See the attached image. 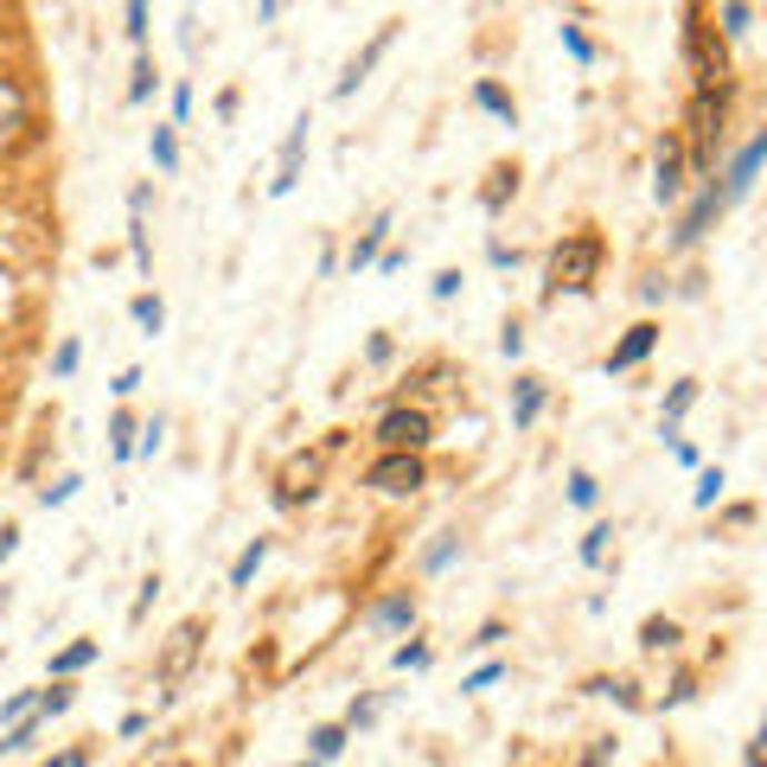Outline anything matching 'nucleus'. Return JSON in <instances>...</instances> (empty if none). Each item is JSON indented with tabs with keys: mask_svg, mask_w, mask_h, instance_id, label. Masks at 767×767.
Returning <instances> with one entry per match:
<instances>
[{
	"mask_svg": "<svg viewBox=\"0 0 767 767\" xmlns=\"http://www.w3.org/2000/svg\"><path fill=\"white\" fill-rule=\"evenodd\" d=\"M460 295V269H441V276H435V301H455Z\"/></svg>",
	"mask_w": 767,
	"mask_h": 767,
	"instance_id": "obj_42",
	"label": "nucleus"
},
{
	"mask_svg": "<svg viewBox=\"0 0 767 767\" xmlns=\"http://www.w3.org/2000/svg\"><path fill=\"white\" fill-rule=\"evenodd\" d=\"M544 378H511V429H531L537 416H544Z\"/></svg>",
	"mask_w": 767,
	"mask_h": 767,
	"instance_id": "obj_11",
	"label": "nucleus"
},
{
	"mask_svg": "<svg viewBox=\"0 0 767 767\" xmlns=\"http://www.w3.org/2000/svg\"><path fill=\"white\" fill-rule=\"evenodd\" d=\"M474 102H480L486 116H499V122H518V102L506 97V90H499V83H492V77H480V83H474Z\"/></svg>",
	"mask_w": 767,
	"mask_h": 767,
	"instance_id": "obj_15",
	"label": "nucleus"
},
{
	"mask_svg": "<svg viewBox=\"0 0 767 767\" xmlns=\"http://www.w3.org/2000/svg\"><path fill=\"white\" fill-rule=\"evenodd\" d=\"M307 741H313V748H307V761H320V767H327L332 755L346 748V723H320V729H313Z\"/></svg>",
	"mask_w": 767,
	"mask_h": 767,
	"instance_id": "obj_18",
	"label": "nucleus"
},
{
	"mask_svg": "<svg viewBox=\"0 0 767 767\" xmlns=\"http://www.w3.org/2000/svg\"><path fill=\"white\" fill-rule=\"evenodd\" d=\"M192 116V83H173V122H186Z\"/></svg>",
	"mask_w": 767,
	"mask_h": 767,
	"instance_id": "obj_47",
	"label": "nucleus"
},
{
	"mask_svg": "<svg viewBox=\"0 0 767 767\" xmlns=\"http://www.w3.org/2000/svg\"><path fill=\"white\" fill-rule=\"evenodd\" d=\"M653 346H659V327H653V320L627 327V339H620V346L608 352V378H614V371H634V365H639L646 352H653Z\"/></svg>",
	"mask_w": 767,
	"mask_h": 767,
	"instance_id": "obj_9",
	"label": "nucleus"
},
{
	"mask_svg": "<svg viewBox=\"0 0 767 767\" xmlns=\"http://www.w3.org/2000/svg\"><path fill=\"white\" fill-rule=\"evenodd\" d=\"M723 486H729V474H723V467H704V474H697V492H690V506H697V511L716 506V499H723Z\"/></svg>",
	"mask_w": 767,
	"mask_h": 767,
	"instance_id": "obj_24",
	"label": "nucleus"
},
{
	"mask_svg": "<svg viewBox=\"0 0 767 767\" xmlns=\"http://www.w3.org/2000/svg\"><path fill=\"white\" fill-rule=\"evenodd\" d=\"M160 435H167V416H153L148 429H141V441H135V455H160Z\"/></svg>",
	"mask_w": 767,
	"mask_h": 767,
	"instance_id": "obj_40",
	"label": "nucleus"
},
{
	"mask_svg": "<svg viewBox=\"0 0 767 767\" xmlns=\"http://www.w3.org/2000/svg\"><path fill=\"white\" fill-rule=\"evenodd\" d=\"M384 230H390V211H384L378 225H371V230H365V237L352 243V256H346V269H352V276H358V269H371V262L384 256Z\"/></svg>",
	"mask_w": 767,
	"mask_h": 767,
	"instance_id": "obj_14",
	"label": "nucleus"
},
{
	"mask_svg": "<svg viewBox=\"0 0 767 767\" xmlns=\"http://www.w3.org/2000/svg\"><path fill=\"white\" fill-rule=\"evenodd\" d=\"M77 358H83V346H77V339H64V346L51 352V378H71V371H77Z\"/></svg>",
	"mask_w": 767,
	"mask_h": 767,
	"instance_id": "obj_35",
	"label": "nucleus"
},
{
	"mask_svg": "<svg viewBox=\"0 0 767 767\" xmlns=\"http://www.w3.org/2000/svg\"><path fill=\"white\" fill-rule=\"evenodd\" d=\"M148 153H153V167H160V173H173V167H179V141H173V128H153V135H148Z\"/></svg>",
	"mask_w": 767,
	"mask_h": 767,
	"instance_id": "obj_23",
	"label": "nucleus"
},
{
	"mask_svg": "<svg viewBox=\"0 0 767 767\" xmlns=\"http://www.w3.org/2000/svg\"><path fill=\"white\" fill-rule=\"evenodd\" d=\"M77 486H83V480H77V474H58V480H51L46 486V492H39V506H71V492H77Z\"/></svg>",
	"mask_w": 767,
	"mask_h": 767,
	"instance_id": "obj_31",
	"label": "nucleus"
},
{
	"mask_svg": "<svg viewBox=\"0 0 767 767\" xmlns=\"http://www.w3.org/2000/svg\"><path fill=\"white\" fill-rule=\"evenodd\" d=\"M378 441H384V455H422L429 448V416L422 409H384Z\"/></svg>",
	"mask_w": 767,
	"mask_h": 767,
	"instance_id": "obj_2",
	"label": "nucleus"
},
{
	"mask_svg": "<svg viewBox=\"0 0 767 767\" xmlns=\"http://www.w3.org/2000/svg\"><path fill=\"white\" fill-rule=\"evenodd\" d=\"M499 352H506V358H518V352H525V327H518V320H511V327L499 332Z\"/></svg>",
	"mask_w": 767,
	"mask_h": 767,
	"instance_id": "obj_45",
	"label": "nucleus"
},
{
	"mask_svg": "<svg viewBox=\"0 0 767 767\" xmlns=\"http://www.w3.org/2000/svg\"><path fill=\"white\" fill-rule=\"evenodd\" d=\"M690 690H697V685H690L685 671H678V678H671V690H665V710H678V704H690Z\"/></svg>",
	"mask_w": 767,
	"mask_h": 767,
	"instance_id": "obj_44",
	"label": "nucleus"
},
{
	"mask_svg": "<svg viewBox=\"0 0 767 767\" xmlns=\"http://www.w3.org/2000/svg\"><path fill=\"white\" fill-rule=\"evenodd\" d=\"M192 646H199V620H186L173 634V646H167V671H179V665L192 659Z\"/></svg>",
	"mask_w": 767,
	"mask_h": 767,
	"instance_id": "obj_25",
	"label": "nucleus"
},
{
	"mask_svg": "<svg viewBox=\"0 0 767 767\" xmlns=\"http://www.w3.org/2000/svg\"><path fill=\"white\" fill-rule=\"evenodd\" d=\"M0 614H7V588H0Z\"/></svg>",
	"mask_w": 767,
	"mask_h": 767,
	"instance_id": "obj_54",
	"label": "nucleus"
},
{
	"mask_svg": "<svg viewBox=\"0 0 767 767\" xmlns=\"http://www.w3.org/2000/svg\"><path fill=\"white\" fill-rule=\"evenodd\" d=\"M608 537H614V525H588V531H582V562H588V569L608 557Z\"/></svg>",
	"mask_w": 767,
	"mask_h": 767,
	"instance_id": "obj_29",
	"label": "nucleus"
},
{
	"mask_svg": "<svg viewBox=\"0 0 767 767\" xmlns=\"http://www.w3.org/2000/svg\"><path fill=\"white\" fill-rule=\"evenodd\" d=\"M39 729H46V723H39V716H26V723H13V729L0 736V748H32V741H39Z\"/></svg>",
	"mask_w": 767,
	"mask_h": 767,
	"instance_id": "obj_32",
	"label": "nucleus"
},
{
	"mask_svg": "<svg viewBox=\"0 0 767 767\" xmlns=\"http://www.w3.org/2000/svg\"><path fill=\"white\" fill-rule=\"evenodd\" d=\"M307 128H313V116H295V128H288V141H281V173L269 179V192H295V179H301V153H307Z\"/></svg>",
	"mask_w": 767,
	"mask_h": 767,
	"instance_id": "obj_6",
	"label": "nucleus"
},
{
	"mask_svg": "<svg viewBox=\"0 0 767 767\" xmlns=\"http://www.w3.org/2000/svg\"><path fill=\"white\" fill-rule=\"evenodd\" d=\"M492 639H506V627H499V620H486V627H480L474 639H467V646H492Z\"/></svg>",
	"mask_w": 767,
	"mask_h": 767,
	"instance_id": "obj_51",
	"label": "nucleus"
},
{
	"mask_svg": "<svg viewBox=\"0 0 767 767\" xmlns=\"http://www.w3.org/2000/svg\"><path fill=\"white\" fill-rule=\"evenodd\" d=\"M313 480H320V460H313V455L295 460V467H288V480H281V492H276V506H301V499H313Z\"/></svg>",
	"mask_w": 767,
	"mask_h": 767,
	"instance_id": "obj_13",
	"label": "nucleus"
},
{
	"mask_svg": "<svg viewBox=\"0 0 767 767\" xmlns=\"http://www.w3.org/2000/svg\"><path fill=\"white\" fill-rule=\"evenodd\" d=\"M595 499H601V480H595V474H582V467H576V474H569V506H595Z\"/></svg>",
	"mask_w": 767,
	"mask_h": 767,
	"instance_id": "obj_27",
	"label": "nucleus"
},
{
	"mask_svg": "<svg viewBox=\"0 0 767 767\" xmlns=\"http://www.w3.org/2000/svg\"><path fill=\"white\" fill-rule=\"evenodd\" d=\"M20 128H26V90L0 71V148H7V141H20Z\"/></svg>",
	"mask_w": 767,
	"mask_h": 767,
	"instance_id": "obj_12",
	"label": "nucleus"
},
{
	"mask_svg": "<svg viewBox=\"0 0 767 767\" xmlns=\"http://www.w3.org/2000/svg\"><path fill=\"white\" fill-rule=\"evenodd\" d=\"M671 460H678V467H697V448H690L685 435H671Z\"/></svg>",
	"mask_w": 767,
	"mask_h": 767,
	"instance_id": "obj_48",
	"label": "nucleus"
},
{
	"mask_svg": "<svg viewBox=\"0 0 767 767\" xmlns=\"http://www.w3.org/2000/svg\"><path fill=\"white\" fill-rule=\"evenodd\" d=\"M761 167H767V128L736 153V160H729V173H723V186H716V192H723V205L748 199V186H755V173H761Z\"/></svg>",
	"mask_w": 767,
	"mask_h": 767,
	"instance_id": "obj_4",
	"label": "nucleus"
},
{
	"mask_svg": "<svg viewBox=\"0 0 767 767\" xmlns=\"http://www.w3.org/2000/svg\"><path fill=\"white\" fill-rule=\"evenodd\" d=\"M13 550H20V525H0V562L13 557Z\"/></svg>",
	"mask_w": 767,
	"mask_h": 767,
	"instance_id": "obj_49",
	"label": "nucleus"
},
{
	"mask_svg": "<svg viewBox=\"0 0 767 767\" xmlns=\"http://www.w3.org/2000/svg\"><path fill=\"white\" fill-rule=\"evenodd\" d=\"M365 358H371V365H390V339H384V332H378V339L365 346Z\"/></svg>",
	"mask_w": 767,
	"mask_h": 767,
	"instance_id": "obj_52",
	"label": "nucleus"
},
{
	"mask_svg": "<svg viewBox=\"0 0 767 767\" xmlns=\"http://www.w3.org/2000/svg\"><path fill=\"white\" fill-rule=\"evenodd\" d=\"M422 480H429V474H422V455H384V460H371V474H365V486H378L390 499L416 492Z\"/></svg>",
	"mask_w": 767,
	"mask_h": 767,
	"instance_id": "obj_3",
	"label": "nucleus"
},
{
	"mask_svg": "<svg viewBox=\"0 0 767 767\" xmlns=\"http://www.w3.org/2000/svg\"><path fill=\"white\" fill-rule=\"evenodd\" d=\"M697 404V378H678L671 384V397H665V435H678V416Z\"/></svg>",
	"mask_w": 767,
	"mask_h": 767,
	"instance_id": "obj_20",
	"label": "nucleus"
},
{
	"mask_svg": "<svg viewBox=\"0 0 767 767\" xmlns=\"http://www.w3.org/2000/svg\"><path fill=\"white\" fill-rule=\"evenodd\" d=\"M499 678H506V665H480V671L460 678V690H486V685H499Z\"/></svg>",
	"mask_w": 767,
	"mask_h": 767,
	"instance_id": "obj_39",
	"label": "nucleus"
},
{
	"mask_svg": "<svg viewBox=\"0 0 767 767\" xmlns=\"http://www.w3.org/2000/svg\"><path fill=\"white\" fill-rule=\"evenodd\" d=\"M371 627H378V634H404V627H416V595L397 588V595L371 601Z\"/></svg>",
	"mask_w": 767,
	"mask_h": 767,
	"instance_id": "obj_10",
	"label": "nucleus"
},
{
	"mask_svg": "<svg viewBox=\"0 0 767 767\" xmlns=\"http://www.w3.org/2000/svg\"><path fill=\"white\" fill-rule=\"evenodd\" d=\"M153 595H160V576H148V582H141V601H135V614H148Z\"/></svg>",
	"mask_w": 767,
	"mask_h": 767,
	"instance_id": "obj_53",
	"label": "nucleus"
},
{
	"mask_svg": "<svg viewBox=\"0 0 767 767\" xmlns=\"http://www.w3.org/2000/svg\"><path fill=\"white\" fill-rule=\"evenodd\" d=\"M639 639H646L653 653H665V646H678V620H646V627H639Z\"/></svg>",
	"mask_w": 767,
	"mask_h": 767,
	"instance_id": "obj_30",
	"label": "nucleus"
},
{
	"mask_svg": "<svg viewBox=\"0 0 767 767\" xmlns=\"http://www.w3.org/2000/svg\"><path fill=\"white\" fill-rule=\"evenodd\" d=\"M486 262H492V269H518V250H506V243H486Z\"/></svg>",
	"mask_w": 767,
	"mask_h": 767,
	"instance_id": "obj_46",
	"label": "nucleus"
},
{
	"mask_svg": "<svg viewBox=\"0 0 767 767\" xmlns=\"http://www.w3.org/2000/svg\"><path fill=\"white\" fill-rule=\"evenodd\" d=\"M378 723V697H352V710H346V729H371Z\"/></svg>",
	"mask_w": 767,
	"mask_h": 767,
	"instance_id": "obj_36",
	"label": "nucleus"
},
{
	"mask_svg": "<svg viewBox=\"0 0 767 767\" xmlns=\"http://www.w3.org/2000/svg\"><path fill=\"white\" fill-rule=\"evenodd\" d=\"M390 39H397V26H378V39H371V46L358 51L352 64H346V77H339V83H332V97H352L358 83H365V77L378 71V58H384V51H390Z\"/></svg>",
	"mask_w": 767,
	"mask_h": 767,
	"instance_id": "obj_7",
	"label": "nucleus"
},
{
	"mask_svg": "<svg viewBox=\"0 0 767 767\" xmlns=\"http://www.w3.org/2000/svg\"><path fill=\"white\" fill-rule=\"evenodd\" d=\"M455 557H460V537H441V544H429V550H422V569H429V576H441Z\"/></svg>",
	"mask_w": 767,
	"mask_h": 767,
	"instance_id": "obj_28",
	"label": "nucleus"
},
{
	"mask_svg": "<svg viewBox=\"0 0 767 767\" xmlns=\"http://www.w3.org/2000/svg\"><path fill=\"white\" fill-rule=\"evenodd\" d=\"M71 697H77L71 685H51V690H39V710H32V716H39V723H51V716H64V710H71Z\"/></svg>",
	"mask_w": 767,
	"mask_h": 767,
	"instance_id": "obj_26",
	"label": "nucleus"
},
{
	"mask_svg": "<svg viewBox=\"0 0 767 767\" xmlns=\"http://www.w3.org/2000/svg\"><path fill=\"white\" fill-rule=\"evenodd\" d=\"M653 192H659V205H678V192H685V148H678V141H659Z\"/></svg>",
	"mask_w": 767,
	"mask_h": 767,
	"instance_id": "obj_8",
	"label": "nucleus"
},
{
	"mask_svg": "<svg viewBox=\"0 0 767 767\" xmlns=\"http://www.w3.org/2000/svg\"><path fill=\"white\" fill-rule=\"evenodd\" d=\"M97 653H102L97 639H71L64 653H51V678H71V671H83V665L97 659Z\"/></svg>",
	"mask_w": 767,
	"mask_h": 767,
	"instance_id": "obj_16",
	"label": "nucleus"
},
{
	"mask_svg": "<svg viewBox=\"0 0 767 767\" xmlns=\"http://www.w3.org/2000/svg\"><path fill=\"white\" fill-rule=\"evenodd\" d=\"M595 276H601V237L595 230H576L550 250V281H544V301L557 295H595Z\"/></svg>",
	"mask_w": 767,
	"mask_h": 767,
	"instance_id": "obj_1",
	"label": "nucleus"
},
{
	"mask_svg": "<svg viewBox=\"0 0 767 767\" xmlns=\"http://www.w3.org/2000/svg\"><path fill=\"white\" fill-rule=\"evenodd\" d=\"M716 211H723V192H716V179H710V186L697 192V205H690L685 218H678V230H671V250H690V243H697V237L710 230Z\"/></svg>",
	"mask_w": 767,
	"mask_h": 767,
	"instance_id": "obj_5",
	"label": "nucleus"
},
{
	"mask_svg": "<svg viewBox=\"0 0 767 767\" xmlns=\"http://www.w3.org/2000/svg\"><path fill=\"white\" fill-rule=\"evenodd\" d=\"M135 416H128V409H116V416H109V455L116 460H135Z\"/></svg>",
	"mask_w": 767,
	"mask_h": 767,
	"instance_id": "obj_19",
	"label": "nucleus"
},
{
	"mask_svg": "<svg viewBox=\"0 0 767 767\" xmlns=\"http://www.w3.org/2000/svg\"><path fill=\"white\" fill-rule=\"evenodd\" d=\"M128 313H135V327L148 332V339L167 327V301H160V295H135V307H128Z\"/></svg>",
	"mask_w": 767,
	"mask_h": 767,
	"instance_id": "obj_21",
	"label": "nucleus"
},
{
	"mask_svg": "<svg viewBox=\"0 0 767 767\" xmlns=\"http://www.w3.org/2000/svg\"><path fill=\"white\" fill-rule=\"evenodd\" d=\"M153 97V58H135V83H128V102H148Z\"/></svg>",
	"mask_w": 767,
	"mask_h": 767,
	"instance_id": "obj_33",
	"label": "nucleus"
},
{
	"mask_svg": "<svg viewBox=\"0 0 767 767\" xmlns=\"http://www.w3.org/2000/svg\"><path fill=\"white\" fill-rule=\"evenodd\" d=\"M109 390H116V397H135V390H141V365H128V371H116V384H109Z\"/></svg>",
	"mask_w": 767,
	"mask_h": 767,
	"instance_id": "obj_43",
	"label": "nucleus"
},
{
	"mask_svg": "<svg viewBox=\"0 0 767 767\" xmlns=\"http://www.w3.org/2000/svg\"><path fill=\"white\" fill-rule=\"evenodd\" d=\"M608 761H614V736H601V741H595V748H588V755H582L576 767H608Z\"/></svg>",
	"mask_w": 767,
	"mask_h": 767,
	"instance_id": "obj_41",
	"label": "nucleus"
},
{
	"mask_svg": "<svg viewBox=\"0 0 767 767\" xmlns=\"http://www.w3.org/2000/svg\"><path fill=\"white\" fill-rule=\"evenodd\" d=\"M262 557H269V537H250V544H243V557L230 562V588H250L256 569H262Z\"/></svg>",
	"mask_w": 767,
	"mask_h": 767,
	"instance_id": "obj_17",
	"label": "nucleus"
},
{
	"mask_svg": "<svg viewBox=\"0 0 767 767\" xmlns=\"http://www.w3.org/2000/svg\"><path fill=\"white\" fill-rule=\"evenodd\" d=\"M128 39H135V46H148V7H141V0H128Z\"/></svg>",
	"mask_w": 767,
	"mask_h": 767,
	"instance_id": "obj_38",
	"label": "nucleus"
},
{
	"mask_svg": "<svg viewBox=\"0 0 767 767\" xmlns=\"http://www.w3.org/2000/svg\"><path fill=\"white\" fill-rule=\"evenodd\" d=\"M390 665H397V671H422V665H429V646H397Z\"/></svg>",
	"mask_w": 767,
	"mask_h": 767,
	"instance_id": "obj_37",
	"label": "nucleus"
},
{
	"mask_svg": "<svg viewBox=\"0 0 767 767\" xmlns=\"http://www.w3.org/2000/svg\"><path fill=\"white\" fill-rule=\"evenodd\" d=\"M557 39H562V51H569L576 64H595V39H588L576 20H562V26H557Z\"/></svg>",
	"mask_w": 767,
	"mask_h": 767,
	"instance_id": "obj_22",
	"label": "nucleus"
},
{
	"mask_svg": "<svg viewBox=\"0 0 767 767\" xmlns=\"http://www.w3.org/2000/svg\"><path fill=\"white\" fill-rule=\"evenodd\" d=\"M716 20H723V39H741V32H748V20H755V13H748V7H736V0H729V7L716 13Z\"/></svg>",
	"mask_w": 767,
	"mask_h": 767,
	"instance_id": "obj_34",
	"label": "nucleus"
},
{
	"mask_svg": "<svg viewBox=\"0 0 767 767\" xmlns=\"http://www.w3.org/2000/svg\"><path fill=\"white\" fill-rule=\"evenodd\" d=\"M46 767H90V755H83V748H64V755H51Z\"/></svg>",
	"mask_w": 767,
	"mask_h": 767,
	"instance_id": "obj_50",
	"label": "nucleus"
}]
</instances>
